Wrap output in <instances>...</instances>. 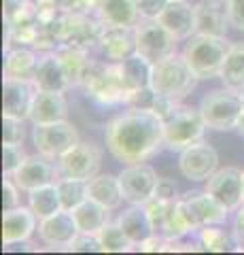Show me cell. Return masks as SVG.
<instances>
[{"label": "cell", "instance_id": "cell-1", "mask_svg": "<svg viewBox=\"0 0 244 255\" xmlns=\"http://www.w3.org/2000/svg\"><path fill=\"white\" fill-rule=\"evenodd\" d=\"M163 145V122L153 111L130 109L106 128V147L125 166L147 162Z\"/></svg>", "mask_w": 244, "mask_h": 255}, {"label": "cell", "instance_id": "cell-2", "mask_svg": "<svg viewBox=\"0 0 244 255\" xmlns=\"http://www.w3.org/2000/svg\"><path fill=\"white\" fill-rule=\"evenodd\" d=\"M198 81L200 79L189 68L183 55L172 53L151 66V83L149 85L160 96H166L170 100H183L193 92Z\"/></svg>", "mask_w": 244, "mask_h": 255}, {"label": "cell", "instance_id": "cell-3", "mask_svg": "<svg viewBox=\"0 0 244 255\" xmlns=\"http://www.w3.org/2000/svg\"><path fill=\"white\" fill-rule=\"evenodd\" d=\"M230 47L232 43H227L225 36L193 34L185 45L183 58L198 79H212L221 75Z\"/></svg>", "mask_w": 244, "mask_h": 255}, {"label": "cell", "instance_id": "cell-4", "mask_svg": "<svg viewBox=\"0 0 244 255\" xmlns=\"http://www.w3.org/2000/svg\"><path fill=\"white\" fill-rule=\"evenodd\" d=\"M163 122V138H166V147L174 151H183L187 147L195 145L204 138L206 132V122L200 113V109L195 111L191 107H185L176 102L170 111L162 115Z\"/></svg>", "mask_w": 244, "mask_h": 255}, {"label": "cell", "instance_id": "cell-5", "mask_svg": "<svg viewBox=\"0 0 244 255\" xmlns=\"http://www.w3.org/2000/svg\"><path fill=\"white\" fill-rule=\"evenodd\" d=\"M244 111V92L223 87L212 90L200 102V113L210 130H236Z\"/></svg>", "mask_w": 244, "mask_h": 255}, {"label": "cell", "instance_id": "cell-6", "mask_svg": "<svg viewBox=\"0 0 244 255\" xmlns=\"http://www.w3.org/2000/svg\"><path fill=\"white\" fill-rule=\"evenodd\" d=\"M178 211L183 215L187 228L191 232H200L206 226H219L227 219V211L223 204H219L206 189L204 191H187L178 198Z\"/></svg>", "mask_w": 244, "mask_h": 255}, {"label": "cell", "instance_id": "cell-7", "mask_svg": "<svg viewBox=\"0 0 244 255\" xmlns=\"http://www.w3.org/2000/svg\"><path fill=\"white\" fill-rule=\"evenodd\" d=\"M134 30H136V53L143 55L151 64L176 53L178 38L157 19L143 17Z\"/></svg>", "mask_w": 244, "mask_h": 255}, {"label": "cell", "instance_id": "cell-8", "mask_svg": "<svg viewBox=\"0 0 244 255\" xmlns=\"http://www.w3.org/2000/svg\"><path fill=\"white\" fill-rule=\"evenodd\" d=\"M104 23L100 19H89L87 13H62L60 17V45L77 47L89 51L91 47L100 45V36Z\"/></svg>", "mask_w": 244, "mask_h": 255}, {"label": "cell", "instance_id": "cell-9", "mask_svg": "<svg viewBox=\"0 0 244 255\" xmlns=\"http://www.w3.org/2000/svg\"><path fill=\"white\" fill-rule=\"evenodd\" d=\"M32 140H34V147L38 153L53 159V162H58L62 155L68 153L79 142V134L75 130V126L64 119V122L34 126Z\"/></svg>", "mask_w": 244, "mask_h": 255}, {"label": "cell", "instance_id": "cell-10", "mask_svg": "<svg viewBox=\"0 0 244 255\" xmlns=\"http://www.w3.org/2000/svg\"><path fill=\"white\" fill-rule=\"evenodd\" d=\"M206 191L215 198L219 204H223L227 211H238L244 204V183L242 170L227 166V168H217L206 179Z\"/></svg>", "mask_w": 244, "mask_h": 255}, {"label": "cell", "instance_id": "cell-11", "mask_svg": "<svg viewBox=\"0 0 244 255\" xmlns=\"http://www.w3.org/2000/svg\"><path fill=\"white\" fill-rule=\"evenodd\" d=\"M157 172L147 164H130L121 174H119V185L123 200L130 204H147L155 196L157 187Z\"/></svg>", "mask_w": 244, "mask_h": 255}, {"label": "cell", "instance_id": "cell-12", "mask_svg": "<svg viewBox=\"0 0 244 255\" xmlns=\"http://www.w3.org/2000/svg\"><path fill=\"white\" fill-rule=\"evenodd\" d=\"M58 166L64 177H75V179H85L89 181L100 172L102 166V151L91 145V142H81L64 153L58 159Z\"/></svg>", "mask_w": 244, "mask_h": 255}, {"label": "cell", "instance_id": "cell-13", "mask_svg": "<svg viewBox=\"0 0 244 255\" xmlns=\"http://www.w3.org/2000/svg\"><path fill=\"white\" fill-rule=\"evenodd\" d=\"M178 168H180V174L189 181H206L219 168V153L212 145L200 140L180 151Z\"/></svg>", "mask_w": 244, "mask_h": 255}, {"label": "cell", "instance_id": "cell-14", "mask_svg": "<svg viewBox=\"0 0 244 255\" xmlns=\"http://www.w3.org/2000/svg\"><path fill=\"white\" fill-rule=\"evenodd\" d=\"M53 159L45 157V155H28L26 162H23L17 170L11 174V179L15 181L21 191H32L36 187H43V185H49V183H58L60 181V166L51 164Z\"/></svg>", "mask_w": 244, "mask_h": 255}, {"label": "cell", "instance_id": "cell-15", "mask_svg": "<svg viewBox=\"0 0 244 255\" xmlns=\"http://www.w3.org/2000/svg\"><path fill=\"white\" fill-rule=\"evenodd\" d=\"M81 232H79L75 215L64 209L41 219V223H38V236H41V241L45 245L53 247V249H68L70 243Z\"/></svg>", "mask_w": 244, "mask_h": 255}, {"label": "cell", "instance_id": "cell-16", "mask_svg": "<svg viewBox=\"0 0 244 255\" xmlns=\"http://www.w3.org/2000/svg\"><path fill=\"white\" fill-rule=\"evenodd\" d=\"M34 81L23 79H4L2 81V117L28 119L30 107L36 96Z\"/></svg>", "mask_w": 244, "mask_h": 255}, {"label": "cell", "instance_id": "cell-17", "mask_svg": "<svg viewBox=\"0 0 244 255\" xmlns=\"http://www.w3.org/2000/svg\"><path fill=\"white\" fill-rule=\"evenodd\" d=\"M195 9V34L227 36V28L232 26L227 6L221 0H202Z\"/></svg>", "mask_w": 244, "mask_h": 255}, {"label": "cell", "instance_id": "cell-18", "mask_svg": "<svg viewBox=\"0 0 244 255\" xmlns=\"http://www.w3.org/2000/svg\"><path fill=\"white\" fill-rule=\"evenodd\" d=\"M155 19L162 26H166L178 41L180 38H191L195 34V9L187 0H168Z\"/></svg>", "mask_w": 244, "mask_h": 255}, {"label": "cell", "instance_id": "cell-19", "mask_svg": "<svg viewBox=\"0 0 244 255\" xmlns=\"http://www.w3.org/2000/svg\"><path fill=\"white\" fill-rule=\"evenodd\" d=\"M32 81L36 90H45V92H66L68 87H73L58 51H47L45 55L38 58Z\"/></svg>", "mask_w": 244, "mask_h": 255}, {"label": "cell", "instance_id": "cell-20", "mask_svg": "<svg viewBox=\"0 0 244 255\" xmlns=\"http://www.w3.org/2000/svg\"><path fill=\"white\" fill-rule=\"evenodd\" d=\"M36 215L26 206H15L11 211H4L2 215V245L11 247L17 243H26L32 232L36 230Z\"/></svg>", "mask_w": 244, "mask_h": 255}, {"label": "cell", "instance_id": "cell-21", "mask_svg": "<svg viewBox=\"0 0 244 255\" xmlns=\"http://www.w3.org/2000/svg\"><path fill=\"white\" fill-rule=\"evenodd\" d=\"M66 117H68V102L64 98V92H45V90L36 92L28 115V119L34 126L64 122Z\"/></svg>", "mask_w": 244, "mask_h": 255}, {"label": "cell", "instance_id": "cell-22", "mask_svg": "<svg viewBox=\"0 0 244 255\" xmlns=\"http://www.w3.org/2000/svg\"><path fill=\"white\" fill-rule=\"evenodd\" d=\"M98 47L106 53V58L123 62L136 53V30L123 26H104Z\"/></svg>", "mask_w": 244, "mask_h": 255}, {"label": "cell", "instance_id": "cell-23", "mask_svg": "<svg viewBox=\"0 0 244 255\" xmlns=\"http://www.w3.org/2000/svg\"><path fill=\"white\" fill-rule=\"evenodd\" d=\"M96 15L104 26L123 28H136L138 21L143 19L136 0H100Z\"/></svg>", "mask_w": 244, "mask_h": 255}, {"label": "cell", "instance_id": "cell-24", "mask_svg": "<svg viewBox=\"0 0 244 255\" xmlns=\"http://www.w3.org/2000/svg\"><path fill=\"white\" fill-rule=\"evenodd\" d=\"M117 221H119V226L123 228V232L128 234V238L134 243V247H138L140 243H145L149 236L155 234L151 217H149L145 204H132L130 209H125L119 215V219H117Z\"/></svg>", "mask_w": 244, "mask_h": 255}, {"label": "cell", "instance_id": "cell-25", "mask_svg": "<svg viewBox=\"0 0 244 255\" xmlns=\"http://www.w3.org/2000/svg\"><path fill=\"white\" fill-rule=\"evenodd\" d=\"M89 198L100 202L102 206H106L108 211L119 209V204L123 200L119 177H113V174H96L93 179H89Z\"/></svg>", "mask_w": 244, "mask_h": 255}, {"label": "cell", "instance_id": "cell-26", "mask_svg": "<svg viewBox=\"0 0 244 255\" xmlns=\"http://www.w3.org/2000/svg\"><path fill=\"white\" fill-rule=\"evenodd\" d=\"M108 213L111 211L106 206H102L100 202L91 200V198H87V200L81 202L73 211L79 232H83V234H98L108 223Z\"/></svg>", "mask_w": 244, "mask_h": 255}, {"label": "cell", "instance_id": "cell-27", "mask_svg": "<svg viewBox=\"0 0 244 255\" xmlns=\"http://www.w3.org/2000/svg\"><path fill=\"white\" fill-rule=\"evenodd\" d=\"M38 58L34 51L23 49H6L4 58V79H23V81H32L36 73Z\"/></svg>", "mask_w": 244, "mask_h": 255}, {"label": "cell", "instance_id": "cell-28", "mask_svg": "<svg viewBox=\"0 0 244 255\" xmlns=\"http://www.w3.org/2000/svg\"><path fill=\"white\" fill-rule=\"evenodd\" d=\"M219 77L227 87L244 92V43H234L230 47Z\"/></svg>", "mask_w": 244, "mask_h": 255}, {"label": "cell", "instance_id": "cell-29", "mask_svg": "<svg viewBox=\"0 0 244 255\" xmlns=\"http://www.w3.org/2000/svg\"><path fill=\"white\" fill-rule=\"evenodd\" d=\"M28 202L30 209L34 211L38 219H45L49 215L62 211V202H60V194H58V185L49 183V185L36 187L32 191H28Z\"/></svg>", "mask_w": 244, "mask_h": 255}, {"label": "cell", "instance_id": "cell-30", "mask_svg": "<svg viewBox=\"0 0 244 255\" xmlns=\"http://www.w3.org/2000/svg\"><path fill=\"white\" fill-rule=\"evenodd\" d=\"M58 194L62 209L73 213L81 202H85L89 198V181L85 179H75V177H64L58 183Z\"/></svg>", "mask_w": 244, "mask_h": 255}, {"label": "cell", "instance_id": "cell-31", "mask_svg": "<svg viewBox=\"0 0 244 255\" xmlns=\"http://www.w3.org/2000/svg\"><path fill=\"white\" fill-rule=\"evenodd\" d=\"M56 51L60 55L62 64H64L70 85H81L85 70H87L89 62H91V60H87V51L77 49V47H68V45H60Z\"/></svg>", "mask_w": 244, "mask_h": 255}, {"label": "cell", "instance_id": "cell-32", "mask_svg": "<svg viewBox=\"0 0 244 255\" xmlns=\"http://www.w3.org/2000/svg\"><path fill=\"white\" fill-rule=\"evenodd\" d=\"M123 66V75H125V81H128V85L132 87V94L140 90V87H147L149 83H151V66L153 64L145 60L143 55L134 53L130 55L128 60L121 62Z\"/></svg>", "mask_w": 244, "mask_h": 255}, {"label": "cell", "instance_id": "cell-33", "mask_svg": "<svg viewBox=\"0 0 244 255\" xmlns=\"http://www.w3.org/2000/svg\"><path fill=\"white\" fill-rule=\"evenodd\" d=\"M98 241H100V249L104 253H125V251H132V247H134V243L119 226V221H115V223L108 221L98 232Z\"/></svg>", "mask_w": 244, "mask_h": 255}, {"label": "cell", "instance_id": "cell-34", "mask_svg": "<svg viewBox=\"0 0 244 255\" xmlns=\"http://www.w3.org/2000/svg\"><path fill=\"white\" fill-rule=\"evenodd\" d=\"M200 245L204 251H215V253H225V251H230L232 247H236L232 236L225 234L223 230L217 226H206L200 230Z\"/></svg>", "mask_w": 244, "mask_h": 255}, {"label": "cell", "instance_id": "cell-35", "mask_svg": "<svg viewBox=\"0 0 244 255\" xmlns=\"http://www.w3.org/2000/svg\"><path fill=\"white\" fill-rule=\"evenodd\" d=\"M26 151L21 145H13V142H2V172L4 177H11V174L19 168V166L26 162Z\"/></svg>", "mask_w": 244, "mask_h": 255}, {"label": "cell", "instance_id": "cell-36", "mask_svg": "<svg viewBox=\"0 0 244 255\" xmlns=\"http://www.w3.org/2000/svg\"><path fill=\"white\" fill-rule=\"evenodd\" d=\"M23 119L17 117H2V142H13V145H21L23 142Z\"/></svg>", "mask_w": 244, "mask_h": 255}, {"label": "cell", "instance_id": "cell-37", "mask_svg": "<svg viewBox=\"0 0 244 255\" xmlns=\"http://www.w3.org/2000/svg\"><path fill=\"white\" fill-rule=\"evenodd\" d=\"M36 4V13H38V19L41 23H49V21H56L58 17L64 11L60 9V4L56 0H34Z\"/></svg>", "mask_w": 244, "mask_h": 255}, {"label": "cell", "instance_id": "cell-38", "mask_svg": "<svg viewBox=\"0 0 244 255\" xmlns=\"http://www.w3.org/2000/svg\"><path fill=\"white\" fill-rule=\"evenodd\" d=\"M64 13H87L98 9L100 0H56Z\"/></svg>", "mask_w": 244, "mask_h": 255}, {"label": "cell", "instance_id": "cell-39", "mask_svg": "<svg viewBox=\"0 0 244 255\" xmlns=\"http://www.w3.org/2000/svg\"><path fill=\"white\" fill-rule=\"evenodd\" d=\"M19 187L15 185V181L11 177H4L2 181V206H4V211H11L15 209V206H19Z\"/></svg>", "mask_w": 244, "mask_h": 255}, {"label": "cell", "instance_id": "cell-40", "mask_svg": "<svg viewBox=\"0 0 244 255\" xmlns=\"http://www.w3.org/2000/svg\"><path fill=\"white\" fill-rule=\"evenodd\" d=\"M68 251H102L98 234H79L73 243H70Z\"/></svg>", "mask_w": 244, "mask_h": 255}, {"label": "cell", "instance_id": "cell-41", "mask_svg": "<svg viewBox=\"0 0 244 255\" xmlns=\"http://www.w3.org/2000/svg\"><path fill=\"white\" fill-rule=\"evenodd\" d=\"M227 15H230V21L234 28L244 30V0H227Z\"/></svg>", "mask_w": 244, "mask_h": 255}, {"label": "cell", "instance_id": "cell-42", "mask_svg": "<svg viewBox=\"0 0 244 255\" xmlns=\"http://www.w3.org/2000/svg\"><path fill=\"white\" fill-rule=\"evenodd\" d=\"M153 198H160V200H178V187L172 179H160L157 181V187H155V196Z\"/></svg>", "mask_w": 244, "mask_h": 255}, {"label": "cell", "instance_id": "cell-43", "mask_svg": "<svg viewBox=\"0 0 244 255\" xmlns=\"http://www.w3.org/2000/svg\"><path fill=\"white\" fill-rule=\"evenodd\" d=\"M166 2L168 0H136L140 17H149V19H155L162 13L163 6H166Z\"/></svg>", "mask_w": 244, "mask_h": 255}, {"label": "cell", "instance_id": "cell-44", "mask_svg": "<svg viewBox=\"0 0 244 255\" xmlns=\"http://www.w3.org/2000/svg\"><path fill=\"white\" fill-rule=\"evenodd\" d=\"M234 236L236 241H242L244 238V204L238 209V215H236V223H234Z\"/></svg>", "mask_w": 244, "mask_h": 255}, {"label": "cell", "instance_id": "cell-45", "mask_svg": "<svg viewBox=\"0 0 244 255\" xmlns=\"http://www.w3.org/2000/svg\"><path fill=\"white\" fill-rule=\"evenodd\" d=\"M23 0H4V19H9L11 15L21 6Z\"/></svg>", "mask_w": 244, "mask_h": 255}, {"label": "cell", "instance_id": "cell-46", "mask_svg": "<svg viewBox=\"0 0 244 255\" xmlns=\"http://www.w3.org/2000/svg\"><path fill=\"white\" fill-rule=\"evenodd\" d=\"M236 249H238V251H244V238H242V241H236Z\"/></svg>", "mask_w": 244, "mask_h": 255}, {"label": "cell", "instance_id": "cell-47", "mask_svg": "<svg viewBox=\"0 0 244 255\" xmlns=\"http://www.w3.org/2000/svg\"><path fill=\"white\" fill-rule=\"evenodd\" d=\"M242 183H244V170H242Z\"/></svg>", "mask_w": 244, "mask_h": 255}, {"label": "cell", "instance_id": "cell-48", "mask_svg": "<svg viewBox=\"0 0 244 255\" xmlns=\"http://www.w3.org/2000/svg\"><path fill=\"white\" fill-rule=\"evenodd\" d=\"M221 2H227V0H221Z\"/></svg>", "mask_w": 244, "mask_h": 255}]
</instances>
